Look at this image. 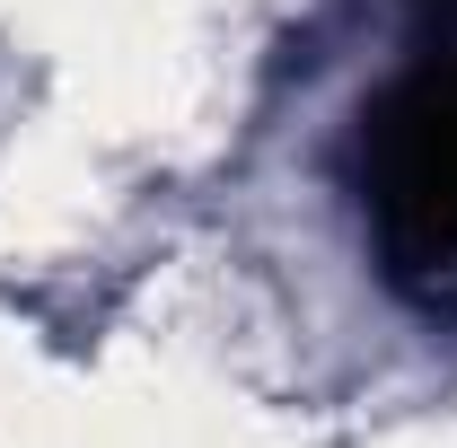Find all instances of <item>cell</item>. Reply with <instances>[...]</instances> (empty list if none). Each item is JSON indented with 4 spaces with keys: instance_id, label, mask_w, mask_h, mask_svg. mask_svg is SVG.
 <instances>
[{
    "instance_id": "cell-1",
    "label": "cell",
    "mask_w": 457,
    "mask_h": 448,
    "mask_svg": "<svg viewBox=\"0 0 457 448\" xmlns=\"http://www.w3.org/2000/svg\"><path fill=\"white\" fill-rule=\"evenodd\" d=\"M361 237L387 290L457 308V54H422L352 123Z\"/></svg>"
},
{
    "instance_id": "cell-2",
    "label": "cell",
    "mask_w": 457,
    "mask_h": 448,
    "mask_svg": "<svg viewBox=\"0 0 457 448\" xmlns=\"http://www.w3.org/2000/svg\"><path fill=\"white\" fill-rule=\"evenodd\" d=\"M422 9H449V0H422Z\"/></svg>"
}]
</instances>
